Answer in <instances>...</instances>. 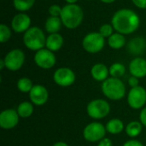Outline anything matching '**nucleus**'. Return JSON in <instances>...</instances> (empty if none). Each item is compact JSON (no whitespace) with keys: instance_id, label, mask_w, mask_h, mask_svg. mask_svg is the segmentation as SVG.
I'll use <instances>...</instances> for the list:
<instances>
[{"instance_id":"obj_23","label":"nucleus","mask_w":146,"mask_h":146,"mask_svg":"<svg viewBox=\"0 0 146 146\" xmlns=\"http://www.w3.org/2000/svg\"><path fill=\"white\" fill-rule=\"evenodd\" d=\"M33 110H34L33 104L32 102H27V101L21 103L16 109V111L21 118L30 117L33 114Z\"/></svg>"},{"instance_id":"obj_4","label":"nucleus","mask_w":146,"mask_h":146,"mask_svg":"<svg viewBox=\"0 0 146 146\" xmlns=\"http://www.w3.org/2000/svg\"><path fill=\"white\" fill-rule=\"evenodd\" d=\"M46 38L44 31L38 27H31L23 34V44L30 50L38 51L45 48Z\"/></svg>"},{"instance_id":"obj_34","label":"nucleus","mask_w":146,"mask_h":146,"mask_svg":"<svg viewBox=\"0 0 146 146\" xmlns=\"http://www.w3.org/2000/svg\"><path fill=\"white\" fill-rule=\"evenodd\" d=\"M97 146H113L112 141L108 138H104L102 140H100Z\"/></svg>"},{"instance_id":"obj_9","label":"nucleus","mask_w":146,"mask_h":146,"mask_svg":"<svg viewBox=\"0 0 146 146\" xmlns=\"http://www.w3.org/2000/svg\"><path fill=\"white\" fill-rule=\"evenodd\" d=\"M127 104L133 110H140L146 104V90L141 86L131 88L127 93Z\"/></svg>"},{"instance_id":"obj_26","label":"nucleus","mask_w":146,"mask_h":146,"mask_svg":"<svg viewBox=\"0 0 146 146\" xmlns=\"http://www.w3.org/2000/svg\"><path fill=\"white\" fill-rule=\"evenodd\" d=\"M126 73V67L121 62H115L110 67V75L113 78L121 79Z\"/></svg>"},{"instance_id":"obj_30","label":"nucleus","mask_w":146,"mask_h":146,"mask_svg":"<svg viewBox=\"0 0 146 146\" xmlns=\"http://www.w3.org/2000/svg\"><path fill=\"white\" fill-rule=\"evenodd\" d=\"M132 2L137 8L146 9V0H132Z\"/></svg>"},{"instance_id":"obj_20","label":"nucleus","mask_w":146,"mask_h":146,"mask_svg":"<svg viewBox=\"0 0 146 146\" xmlns=\"http://www.w3.org/2000/svg\"><path fill=\"white\" fill-rule=\"evenodd\" d=\"M105 127H106L107 133L112 135H116L123 132V130L125 129V125L121 119L113 118L106 123Z\"/></svg>"},{"instance_id":"obj_37","label":"nucleus","mask_w":146,"mask_h":146,"mask_svg":"<svg viewBox=\"0 0 146 146\" xmlns=\"http://www.w3.org/2000/svg\"><path fill=\"white\" fill-rule=\"evenodd\" d=\"M4 68H5L4 61H3V59H1V60H0V69H1V70H3Z\"/></svg>"},{"instance_id":"obj_38","label":"nucleus","mask_w":146,"mask_h":146,"mask_svg":"<svg viewBox=\"0 0 146 146\" xmlns=\"http://www.w3.org/2000/svg\"><path fill=\"white\" fill-rule=\"evenodd\" d=\"M101 2H103L104 3H107V4H109V3H113L114 2H115L116 0H100Z\"/></svg>"},{"instance_id":"obj_21","label":"nucleus","mask_w":146,"mask_h":146,"mask_svg":"<svg viewBox=\"0 0 146 146\" xmlns=\"http://www.w3.org/2000/svg\"><path fill=\"white\" fill-rule=\"evenodd\" d=\"M108 44L113 50H120V49L123 48L126 44L125 35L119 33L117 32L114 33L108 38Z\"/></svg>"},{"instance_id":"obj_13","label":"nucleus","mask_w":146,"mask_h":146,"mask_svg":"<svg viewBox=\"0 0 146 146\" xmlns=\"http://www.w3.org/2000/svg\"><path fill=\"white\" fill-rule=\"evenodd\" d=\"M31 23L32 21L30 16L26 13L20 12L12 18L10 27L16 33H24L31 27Z\"/></svg>"},{"instance_id":"obj_5","label":"nucleus","mask_w":146,"mask_h":146,"mask_svg":"<svg viewBox=\"0 0 146 146\" xmlns=\"http://www.w3.org/2000/svg\"><path fill=\"white\" fill-rule=\"evenodd\" d=\"M105 45V38L99 32L88 33L82 39L83 49L90 54L100 52Z\"/></svg>"},{"instance_id":"obj_28","label":"nucleus","mask_w":146,"mask_h":146,"mask_svg":"<svg viewBox=\"0 0 146 146\" xmlns=\"http://www.w3.org/2000/svg\"><path fill=\"white\" fill-rule=\"evenodd\" d=\"M114 31H115V29H114V27H113V26H112L111 23H110V24L105 23V24H103V25L100 27L98 32H99L100 34H101L102 36H104L105 38H109L114 33Z\"/></svg>"},{"instance_id":"obj_18","label":"nucleus","mask_w":146,"mask_h":146,"mask_svg":"<svg viewBox=\"0 0 146 146\" xmlns=\"http://www.w3.org/2000/svg\"><path fill=\"white\" fill-rule=\"evenodd\" d=\"M128 52L133 55H140L146 49L145 39L142 37H136L132 38L127 45Z\"/></svg>"},{"instance_id":"obj_31","label":"nucleus","mask_w":146,"mask_h":146,"mask_svg":"<svg viewBox=\"0 0 146 146\" xmlns=\"http://www.w3.org/2000/svg\"><path fill=\"white\" fill-rule=\"evenodd\" d=\"M139 121L142 123V125L146 127V107H144L139 114Z\"/></svg>"},{"instance_id":"obj_25","label":"nucleus","mask_w":146,"mask_h":146,"mask_svg":"<svg viewBox=\"0 0 146 146\" xmlns=\"http://www.w3.org/2000/svg\"><path fill=\"white\" fill-rule=\"evenodd\" d=\"M33 86L34 85H33V81L27 77L20 78L16 83V86H17L18 91L22 92V93H29L31 92V90L33 89Z\"/></svg>"},{"instance_id":"obj_11","label":"nucleus","mask_w":146,"mask_h":146,"mask_svg":"<svg viewBox=\"0 0 146 146\" xmlns=\"http://www.w3.org/2000/svg\"><path fill=\"white\" fill-rule=\"evenodd\" d=\"M76 80V75L74 72L67 67H62L57 68L53 74L54 82L62 87H68L72 86Z\"/></svg>"},{"instance_id":"obj_16","label":"nucleus","mask_w":146,"mask_h":146,"mask_svg":"<svg viewBox=\"0 0 146 146\" xmlns=\"http://www.w3.org/2000/svg\"><path fill=\"white\" fill-rule=\"evenodd\" d=\"M91 75L96 81L104 82L109 78L110 68L104 63H96L91 68Z\"/></svg>"},{"instance_id":"obj_35","label":"nucleus","mask_w":146,"mask_h":146,"mask_svg":"<svg viewBox=\"0 0 146 146\" xmlns=\"http://www.w3.org/2000/svg\"><path fill=\"white\" fill-rule=\"evenodd\" d=\"M52 146H69L67 143H65V142H62V141H59V142H56V143H55L54 145Z\"/></svg>"},{"instance_id":"obj_29","label":"nucleus","mask_w":146,"mask_h":146,"mask_svg":"<svg viewBox=\"0 0 146 146\" xmlns=\"http://www.w3.org/2000/svg\"><path fill=\"white\" fill-rule=\"evenodd\" d=\"M62 8L59 4H52L49 7L48 9V13L50 16H56V17H60L61 13H62Z\"/></svg>"},{"instance_id":"obj_6","label":"nucleus","mask_w":146,"mask_h":146,"mask_svg":"<svg viewBox=\"0 0 146 146\" xmlns=\"http://www.w3.org/2000/svg\"><path fill=\"white\" fill-rule=\"evenodd\" d=\"M110 112V104L101 98L92 100L86 106V113L89 117L95 120L105 118Z\"/></svg>"},{"instance_id":"obj_10","label":"nucleus","mask_w":146,"mask_h":146,"mask_svg":"<svg viewBox=\"0 0 146 146\" xmlns=\"http://www.w3.org/2000/svg\"><path fill=\"white\" fill-rule=\"evenodd\" d=\"M35 64L42 69H50L56 62V57L53 51L43 48L35 52L33 57Z\"/></svg>"},{"instance_id":"obj_7","label":"nucleus","mask_w":146,"mask_h":146,"mask_svg":"<svg viewBox=\"0 0 146 146\" xmlns=\"http://www.w3.org/2000/svg\"><path fill=\"white\" fill-rule=\"evenodd\" d=\"M106 127L98 121H93L87 124L83 130L84 139L91 143H96L105 138Z\"/></svg>"},{"instance_id":"obj_8","label":"nucleus","mask_w":146,"mask_h":146,"mask_svg":"<svg viewBox=\"0 0 146 146\" xmlns=\"http://www.w3.org/2000/svg\"><path fill=\"white\" fill-rule=\"evenodd\" d=\"M5 63V68L15 72L22 68L25 63L26 56L21 49H13L9 50L3 58Z\"/></svg>"},{"instance_id":"obj_27","label":"nucleus","mask_w":146,"mask_h":146,"mask_svg":"<svg viewBox=\"0 0 146 146\" xmlns=\"http://www.w3.org/2000/svg\"><path fill=\"white\" fill-rule=\"evenodd\" d=\"M11 38V29L6 24H0V42L7 43Z\"/></svg>"},{"instance_id":"obj_22","label":"nucleus","mask_w":146,"mask_h":146,"mask_svg":"<svg viewBox=\"0 0 146 146\" xmlns=\"http://www.w3.org/2000/svg\"><path fill=\"white\" fill-rule=\"evenodd\" d=\"M143 127L144 126L142 125V123L140 121H133L126 126L125 131L128 137L136 138L141 134V133L143 131Z\"/></svg>"},{"instance_id":"obj_2","label":"nucleus","mask_w":146,"mask_h":146,"mask_svg":"<svg viewBox=\"0 0 146 146\" xmlns=\"http://www.w3.org/2000/svg\"><path fill=\"white\" fill-rule=\"evenodd\" d=\"M60 18L62 22V26L66 28L73 30L79 27L84 19V12L80 5L66 4L62 7Z\"/></svg>"},{"instance_id":"obj_32","label":"nucleus","mask_w":146,"mask_h":146,"mask_svg":"<svg viewBox=\"0 0 146 146\" xmlns=\"http://www.w3.org/2000/svg\"><path fill=\"white\" fill-rule=\"evenodd\" d=\"M122 146H144V145L139 141V140H136V139H130L127 142L124 143V145Z\"/></svg>"},{"instance_id":"obj_36","label":"nucleus","mask_w":146,"mask_h":146,"mask_svg":"<svg viewBox=\"0 0 146 146\" xmlns=\"http://www.w3.org/2000/svg\"><path fill=\"white\" fill-rule=\"evenodd\" d=\"M79 0H65V2L68 4H75Z\"/></svg>"},{"instance_id":"obj_12","label":"nucleus","mask_w":146,"mask_h":146,"mask_svg":"<svg viewBox=\"0 0 146 146\" xmlns=\"http://www.w3.org/2000/svg\"><path fill=\"white\" fill-rule=\"evenodd\" d=\"M17 111L14 109H6L0 113V127L4 130L15 128L20 121Z\"/></svg>"},{"instance_id":"obj_3","label":"nucleus","mask_w":146,"mask_h":146,"mask_svg":"<svg viewBox=\"0 0 146 146\" xmlns=\"http://www.w3.org/2000/svg\"><path fill=\"white\" fill-rule=\"evenodd\" d=\"M101 90L107 98L113 101L121 100L126 95V86L123 81L118 78H108L102 83Z\"/></svg>"},{"instance_id":"obj_17","label":"nucleus","mask_w":146,"mask_h":146,"mask_svg":"<svg viewBox=\"0 0 146 146\" xmlns=\"http://www.w3.org/2000/svg\"><path fill=\"white\" fill-rule=\"evenodd\" d=\"M64 43L63 37L59 33H51L49 34L46 38V43H45V48L48 50L56 52L62 49Z\"/></svg>"},{"instance_id":"obj_15","label":"nucleus","mask_w":146,"mask_h":146,"mask_svg":"<svg viewBox=\"0 0 146 146\" xmlns=\"http://www.w3.org/2000/svg\"><path fill=\"white\" fill-rule=\"evenodd\" d=\"M129 72L132 76L142 79L146 76V59L137 56L129 63Z\"/></svg>"},{"instance_id":"obj_19","label":"nucleus","mask_w":146,"mask_h":146,"mask_svg":"<svg viewBox=\"0 0 146 146\" xmlns=\"http://www.w3.org/2000/svg\"><path fill=\"white\" fill-rule=\"evenodd\" d=\"M62 25V22L60 17L49 16L44 22V29L50 34L57 33L61 30Z\"/></svg>"},{"instance_id":"obj_1","label":"nucleus","mask_w":146,"mask_h":146,"mask_svg":"<svg viewBox=\"0 0 146 146\" xmlns=\"http://www.w3.org/2000/svg\"><path fill=\"white\" fill-rule=\"evenodd\" d=\"M111 24L115 32L123 35H129L139 29L140 18L133 9H121L113 15Z\"/></svg>"},{"instance_id":"obj_14","label":"nucleus","mask_w":146,"mask_h":146,"mask_svg":"<svg viewBox=\"0 0 146 146\" xmlns=\"http://www.w3.org/2000/svg\"><path fill=\"white\" fill-rule=\"evenodd\" d=\"M29 98L35 106H42L48 102L49 92L47 88L42 85H34L29 92Z\"/></svg>"},{"instance_id":"obj_33","label":"nucleus","mask_w":146,"mask_h":146,"mask_svg":"<svg viewBox=\"0 0 146 146\" xmlns=\"http://www.w3.org/2000/svg\"><path fill=\"white\" fill-rule=\"evenodd\" d=\"M139 79L137 77H134V76H131L129 79H128V85L133 88V87H136L139 85Z\"/></svg>"},{"instance_id":"obj_24","label":"nucleus","mask_w":146,"mask_h":146,"mask_svg":"<svg viewBox=\"0 0 146 146\" xmlns=\"http://www.w3.org/2000/svg\"><path fill=\"white\" fill-rule=\"evenodd\" d=\"M36 0H13L14 8L19 12H26L31 9Z\"/></svg>"}]
</instances>
